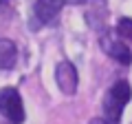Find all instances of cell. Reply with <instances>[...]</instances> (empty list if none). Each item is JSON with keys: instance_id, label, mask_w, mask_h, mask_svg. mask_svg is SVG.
Wrapping results in <instances>:
<instances>
[{"instance_id": "52a82bcc", "label": "cell", "mask_w": 132, "mask_h": 124, "mask_svg": "<svg viewBox=\"0 0 132 124\" xmlns=\"http://www.w3.org/2000/svg\"><path fill=\"white\" fill-rule=\"evenodd\" d=\"M117 36L123 40H132V18H121L117 22Z\"/></svg>"}, {"instance_id": "3957f363", "label": "cell", "mask_w": 132, "mask_h": 124, "mask_svg": "<svg viewBox=\"0 0 132 124\" xmlns=\"http://www.w3.org/2000/svg\"><path fill=\"white\" fill-rule=\"evenodd\" d=\"M86 0H35L33 11H35V18L44 24H53V20L60 16L62 7L64 5H81Z\"/></svg>"}, {"instance_id": "8992f818", "label": "cell", "mask_w": 132, "mask_h": 124, "mask_svg": "<svg viewBox=\"0 0 132 124\" xmlns=\"http://www.w3.org/2000/svg\"><path fill=\"white\" fill-rule=\"evenodd\" d=\"M18 62V47L11 40L0 38V69H13Z\"/></svg>"}, {"instance_id": "277c9868", "label": "cell", "mask_w": 132, "mask_h": 124, "mask_svg": "<svg viewBox=\"0 0 132 124\" xmlns=\"http://www.w3.org/2000/svg\"><path fill=\"white\" fill-rule=\"evenodd\" d=\"M55 82H57V86H60L62 93L75 95V91H77V69L73 67L68 60L60 62L57 69H55Z\"/></svg>"}, {"instance_id": "5b68a950", "label": "cell", "mask_w": 132, "mask_h": 124, "mask_svg": "<svg viewBox=\"0 0 132 124\" xmlns=\"http://www.w3.org/2000/svg\"><path fill=\"white\" fill-rule=\"evenodd\" d=\"M101 49H104L110 58H114L119 64H126V67L132 64V51L128 49V44L121 42V40H112V38H106L104 36V38H101Z\"/></svg>"}, {"instance_id": "6da1fadb", "label": "cell", "mask_w": 132, "mask_h": 124, "mask_svg": "<svg viewBox=\"0 0 132 124\" xmlns=\"http://www.w3.org/2000/svg\"><path fill=\"white\" fill-rule=\"evenodd\" d=\"M132 98V89L126 80L114 82L108 89V93L104 95V118L108 120L110 124H119L121 120V113L126 109V104Z\"/></svg>"}, {"instance_id": "7a4b0ae2", "label": "cell", "mask_w": 132, "mask_h": 124, "mask_svg": "<svg viewBox=\"0 0 132 124\" xmlns=\"http://www.w3.org/2000/svg\"><path fill=\"white\" fill-rule=\"evenodd\" d=\"M0 113L5 115L11 124H22L24 122V106L22 98L15 89L0 91Z\"/></svg>"}, {"instance_id": "ba28073f", "label": "cell", "mask_w": 132, "mask_h": 124, "mask_svg": "<svg viewBox=\"0 0 132 124\" xmlns=\"http://www.w3.org/2000/svg\"><path fill=\"white\" fill-rule=\"evenodd\" d=\"M88 124H110V122H108L106 118H93V120H90Z\"/></svg>"}]
</instances>
